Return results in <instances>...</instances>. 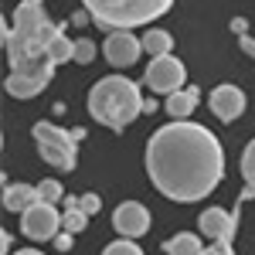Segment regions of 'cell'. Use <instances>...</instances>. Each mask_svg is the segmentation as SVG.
Masks as SVG:
<instances>
[{
    "mask_svg": "<svg viewBox=\"0 0 255 255\" xmlns=\"http://www.w3.org/2000/svg\"><path fill=\"white\" fill-rule=\"evenodd\" d=\"M146 174L160 194L177 204L201 201L221 184V143L211 129L187 119H174L160 126L146 143Z\"/></svg>",
    "mask_w": 255,
    "mask_h": 255,
    "instance_id": "obj_1",
    "label": "cell"
},
{
    "mask_svg": "<svg viewBox=\"0 0 255 255\" xmlns=\"http://www.w3.org/2000/svg\"><path fill=\"white\" fill-rule=\"evenodd\" d=\"M89 113H92L96 123L123 133L143 113V92H139L136 82L126 79V75L99 79L92 85V92H89Z\"/></svg>",
    "mask_w": 255,
    "mask_h": 255,
    "instance_id": "obj_2",
    "label": "cell"
},
{
    "mask_svg": "<svg viewBox=\"0 0 255 255\" xmlns=\"http://www.w3.org/2000/svg\"><path fill=\"white\" fill-rule=\"evenodd\" d=\"M96 27L106 31H133L139 24H153L163 17L174 0H82Z\"/></svg>",
    "mask_w": 255,
    "mask_h": 255,
    "instance_id": "obj_3",
    "label": "cell"
},
{
    "mask_svg": "<svg viewBox=\"0 0 255 255\" xmlns=\"http://www.w3.org/2000/svg\"><path fill=\"white\" fill-rule=\"evenodd\" d=\"M34 139H38L41 160H48L58 170H75V163H79V146H75L79 139H75V133L61 129L55 123H38L34 126Z\"/></svg>",
    "mask_w": 255,
    "mask_h": 255,
    "instance_id": "obj_4",
    "label": "cell"
},
{
    "mask_svg": "<svg viewBox=\"0 0 255 255\" xmlns=\"http://www.w3.org/2000/svg\"><path fill=\"white\" fill-rule=\"evenodd\" d=\"M143 85L150 92H167L174 96L184 89V61L174 55H163V58H150L146 72H143Z\"/></svg>",
    "mask_w": 255,
    "mask_h": 255,
    "instance_id": "obj_5",
    "label": "cell"
},
{
    "mask_svg": "<svg viewBox=\"0 0 255 255\" xmlns=\"http://www.w3.org/2000/svg\"><path fill=\"white\" fill-rule=\"evenodd\" d=\"M20 232L34 242H55V235L61 232V215L55 211V204L38 201L34 208H27L20 215Z\"/></svg>",
    "mask_w": 255,
    "mask_h": 255,
    "instance_id": "obj_6",
    "label": "cell"
},
{
    "mask_svg": "<svg viewBox=\"0 0 255 255\" xmlns=\"http://www.w3.org/2000/svg\"><path fill=\"white\" fill-rule=\"evenodd\" d=\"M55 75V65L51 61H38L31 68H20V72H10L7 75V92L14 99H34L38 92H44V85Z\"/></svg>",
    "mask_w": 255,
    "mask_h": 255,
    "instance_id": "obj_7",
    "label": "cell"
},
{
    "mask_svg": "<svg viewBox=\"0 0 255 255\" xmlns=\"http://www.w3.org/2000/svg\"><path fill=\"white\" fill-rule=\"evenodd\" d=\"M139 51H143V38H133V31H113L106 44H102V55L113 68H129L136 65Z\"/></svg>",
    "mask_w": 255,
    "mask_h": 255,
    "instance_id": "obj_8",
    "label": "cell"
},
{
    "mask_svg": "<svg viewBox=\"0 0 255 255\" xmlns=\"http://www.w3.org/2000/svg\"><path fill=\"white\" fill-rule=\"evenodd\" d=\"M197 228H201L204 238H211V245H232L235 228H238V215L221 211V208H208L197 218Z\"/></svg>",
    "mask_w": 255,
    "mask_h": 255,
    "instance_id": "obj_9",
    "label": "cell"
},
{
    "mask_svg": "<svg viewBox=\"0 0 255 255\" xmlns=\"http://www.w3.org/2000/svg\"><path fill=\"white\" fill-rule=\"evenodd\" d=\"M113 228H116L123 238H133L136 242L139 235H146V228H150V211L136 204V201H126V204H119L116 215H113Z\"/></svg>",
    "mask_w": 255,
    "mask_h": 255,
    "instance_id": "obj_10",
    "label": "cell"
},
{
    "mask_svg": "<svg viewBox=\"0 0 255 255\" xmlns=\"http://www.w3.org/2000/svg\"><path fill=\"white\" fill-rule=\"evenodd\" d=\"M211 113H215L221 123H232L245 113V92L238 85H218L211 92Z\"/></svg>",
    "mask_w": 255,
    "mask_h": 255,
    "instance_id": "obj_11",
    "label": "cell"
},
{
    "mask_svg": "<svg viewBox=\"0 0 255 255\" xmlns=\"http://www.w3.org/2000/svg\"><path fill=\"white\" fill-rule=\"evenodd\" d=\"M34 204H38V187H31V184H7V191H3V208L7 211L24 215Z\"/></svg>",
    "mask_w": 255,
    "mask_h": 255,
    "instance_id": "obj_12",
    "label": "cell"
},
{
    "mask_svg": "<svg viewBox=\"0 0 255 255\" xmlns=\"http://www.w3.org/2000/svg\"><path fill=\"white\" fill-rule=\"evenodd\" d=\"M197 99H201V89L187 85V89H180L174 96H167V106L163 109H167V116H174V119H187L197 109Z\"/></svg>",
    "mask_w": 255,
    "mask_h": 255,
    "instance_id": "obj_13",
    "label": "cell"
},
{
    "mask_svg": "<svg viewBox=\"0 0 255 255\" xmlns=\"http://www.w3.org/2000/svg\"><path fill=\"white\" fill-rule=\"evenodd\" d=\"M163 252H167V255H201V252H204V245H201V238H197V235H191V232H180V235L167 238Z\"/></svg>",
    "mask_w": 255,
    "mask_h": 255,
    "instance_id": "obj_14",
    "label": "cell"
},
{
    "mask_svg": "<svg viewBox=\"0 0 255 255\" xmlns=\"http://www.w3.org/2000/svg\"><path fill=\"white\" fill-rule=\"evenodd\" d=\"M170 48H174V38L167 34V31H146L143 34V51L150 55V58H163V55H170Z\"/></svg>",
    "mask_w": 255,
    "mask_h": 255,
    "instance_id": "obj_15",
    "label": "cell"
},
{
    "mask_svg": "<svg viewBox=\"0 0 255 255\" xmlns=\"http://www.w3.org/2000/svg\"><path fill=\"white\" fill-rule=\"evenodd\" d=\"M48 61L51 65H61V61H75V41L72 38H55V44L48 48Z\"/></svg>",
    "mask_w": 255,
    "mask_h": 255,
    "instance_id": "obj_16",
    "label": "cell"
},
{
    "mask_svg": "<svg viewBox=\"0 0 255 255\" xmlns=\"http://www.w3.org/2000/svg\"><path fill=\"white\" fill-rule=\"evenodd\" d=\"M85 225H89V215H85L82 208H72V211H65V215H61V232H72V235H79Z\"/></svg>",
    "mask_w": 255,
    "mask_h": 255,
    "instance_id": "obj_17",
    "label": "cell"
},
{
    "mask_svg": "<svg viewBox=\"0 0 255 255\" xmlns=\"http://www.w3.org/2000/svg\"><path fill=\"white\" fill-rule=\"evenodd\" d=\"M61 197H65V191H61L58 180H41L38 184V201H44V204H58Z\"/></svg>",
    "mask_w": 255,
    "mask_h": 255,
    "instance_id": "obj_18",
    "label": "cell"
},
{
    "mask_svg": "<svg viewBox=\"0 0 255 255\" xmlns=\"http://www.w3.org/2000/svg\"><path fill=\"white\" fill-rule=\"evenodd\" d=\"M102 255H143V249H139L133 238H119V242H113V245H106Z\"/></svg>",
    "mask_w": 255,
    "mask_h": 255,
    "instance_id": "obj_19",
    "label": "cell"
},
{
    "mask_svg": "<svg viewBox=\"0 0 255 255\" xmlns=\"http://www.w3.org/2000/svg\"><path fill=\"white\" fill-rule=\"evenodd\" d=\"M242 177L249 180V187H255V139L245 146V153H242Z\"/></svg>",
    "mask_w": 255,
    "mask_h": 255,
    "instance_id": "obj_20",
    "label": "cell"
},
{
    "mask_svg": "<svg viewBox=\"0 0 255 255\" xmlns=\"http://www.w3.org/2000/svg\"><path fill=\"white\" fill-rule=\"evenodd\" d=\"M92 58H96V44L89 38H79L75 41V61H79V65H89Z\"/></svg>",
    "mask_w": 255,
    "mask_h": 255,
    "instance_id": "obj_21",
    "label": "cell"
},
{
    "mask_svg": "<svg viewBox=\"0 0 255 255\" xmlns=\"http://www.w3.org/2000/svg\"><path fill=\"white\" fill-rule=\"evenodd\" d=\"M79 208L85 211V215H96L99 208H102V197H99V194H82L79 197Z\"/></svg>",
    "mask_w": 255,
    "mask_h": 255,
    "instance_id": "obj_22",
    "label": "cell"
},
{
    "mask_svg": "<svg viewBox=\"0 0 255 255\" xmlns=\"http://www.w3.org/2000/svg\"><path fill=\"white\" fill-rule=\"evenodd\" d=\"M55 249H58V252H68V249H72V232H58V235H55Z\"/></svg>",
    "mask_w": 255,
    "mask_h": 255,
    "instance_id": "obj_23",
    "label": "cell"
},
{
    "mask_svg": "<svg viewBox=\"0 0 255 255\" xmlns=\"http://www.w3.org/2000/svg\"><path fill=\"white\" fill-rule=\"evenodd\" d=\"M201 255H232V245H208Z\"/></svg>",
    "mask_w": 255,
    "mask_h": 255,
    "instance_id": "obj_24",
    "label": "cell"
},
{
    "mask_svg": "<svg viewBox=\"0 0 255 255\" xmlns=\"http://www.w3.org/2000/svg\"><path fill=\"white\" fill-rule=\"evenodd\" d=\"M232 31H235L238 38H242V34L249 31V20H245V17H235V20H232Z\"/></svg>",
    "mask_w": 255,
    "mask_h": 255,
    "instance_id": "obj_25",
    "label": "cell"
},
{
    "mask_svg": "<svg viewBox=\"0 0 255 255\" xmlns=\"http://www.w3.org/2000/svg\"><path fill=\"white\" fill-rule=\"evenodd\" d=\"M85 20H92V17H89V10H79V14H72V20H68V24H75V27H82Z\"/></svg>",
    "mask_w": 255,
    "mask_h": 255,
    "instance_id": "obj_26",
    "label": "cell"
},
{
    "mask_svg": "<svg viewBox=\"0 0 255 255\" xmlns=\"http://www.w3.org/2000/svg\"><path fill=\"white\" fill-rule=\"evenodd\" d=\"M143 113H157V99H143Z\"/></svg>",
    "mask_w": 255,
    "mask_h": 255,
    "instance_id": "obj_27",
    "label": "cell"
},
{
    "mask_svg": "<svg viewBox=\"0 0 255 255\" xmlns=\"http://www.w3.org/2000/svg\"><path fill=\"white\" fill-rule=\"evenodd\" d=\"M14 255H41L38 249H20V252H14Z\"/></svg>",
    "mask_w": 255,
    "mask_h": 255,
    "instance_id": "obj_28",
    "label": "cell"
}]
</instances>
